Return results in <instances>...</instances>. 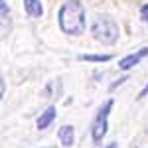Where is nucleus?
Instances as JSON below:
<instances>
[{"label": "nucleus", "instance_id": "f257e3e1", "mask_svg": "<svg viewBox=\"0 0 148 148\" xmlns=\"http://www.w3.org/2000/svg\"><path fill=\"white\" fill-rule=\"evenodd\" d=\"M59 30L67 36H81L87 28V14L85 6L79 0H65L57 10Z\"/></svg>", "mask_w": 148, "mask_h": 148}, {"label": "nucleus", "instance_id": "f03ea898", "mask_svg": "<svg viewBox=\"0 0 148 148\" xmlns=\"http://www.w3.org/2000/svg\"><path fill=\"white\" fill-rule=\"evenodd\" d=\"M91 34L93 38L103 44V46H113L119 42V36H121V28L114 18L107 16V14H99L95 16V20L91 24Z\"/></svg>", "mask_w": 148, "mask_h": 148}, {"label": "nucleus", "instance_id": "7ed1b4c3", "mask_svg": "<svg viewBox=\"0 0 148 148\" xmlns=\"http://www.w3.org/2000/svg\"><path fill=\"white\" fill-rule=\"evenodd\" d=\"M113 105H114L113 99H107V101L99 107L97 114H95V119H93V123H91L93 144H101L103 138L107 136V128H109V114H111V111H113Z\"/></svg>", "mask_w": 148, "mask_h": 148}, {"label": "nucleus", "instance_id": "20e7f679", "mask_svg": "<svg viewBox=\"0 0 148 148\" xmlns=\"http://www.w3.org/2000/svg\"><path fill=\"white\" fill-rule=\"evenodd\" d=\"M146 56H148V47H140V49H136V51H132V53H128V56H125V57H121V59H119V69L128 71L130 67L138 65Z\"/></svg>", "mask_w": 148, "mask_h": 148}, {"label": "nucleus", "instance_id": "39448f33", "mask_svg": "<svg viewBox=\"0 0 148 148\" xmlns=\"http://www.w3.org/2000/svg\"><path fill=\"white\" fill-rule=\"evenodd\" d=\"M57 116V109L53 107V105H49L44 113H40V116H38V121H36V126H38V130H46L47 126L51 125L53 121H56Z\"/></svg>", "mask_w": 148, "mask_h": 148}, {"label": "nucleus", "instance_id": "423d86ee", "mask_svg": "<svg viewBox=\"0 0 148 148\" xmlns=\"http://www.w3.org/2000/svg\"><path fill=\"white\" fill-rule=\"evenodd\" d=\"M57 138H59V142H61V146H73L75 144V128L71 125H63L59 128V132H57Z\"/></svg>", "mask_w": 148, "mask_h": 148}, {"label": "nucleus", "instance_id": "0eeeda50", "mask_svg": "<svg viewBox=\"0 0 148 148\" xmlns=\"http://www.w3.org/2000/svg\"><path fill=\"white\" fill-rule=\"evenodd\" d=\"M24 10L30 18H42L44 16V4H42V0H24Z\"/></svg>", "mask_w": 148, "mask_h": 148}, {"label": "nucleus", "instance_id": "6e6552de", "mask_svg": "<svg viewBox=\"0 0 148 148\" xmlns=\"http://www.w3.org/2000/svg\"><path fill=\"white\" fill-rule=\"evenodd\" d=\"M113 53H81L79 61H95V63H105V61H111Z\"/></svg>", "mask_w": 148, "mask_h": 148}, {"label": "nucleus", "instance_id": "1a4fd4ad", "mask_svg": "<svg viewBox=\"0 0 148 148\" xmlns=\"http://www.w3.org/2000/svg\"><path fill=\"white\" fill-rule=\"evenodd\" d=\"M0 16H2V30L6 32V20L10 18V10H8L6 0H0Z\"/></svg>", "mask_w": 148, "mask_h": 148}, {"label": "nucleus", "instance_id": "9d476101", "mask_svg": "<svg viewBox=\"0 0 148 148\" xmlns=\"http://www.w3.org/2000/svg\"><path fill=\"white\" fill-rule=\"evenodd\" d=\"M140 20L148 26V4H144V6L140 8Z\"/></svg>", "mask_w": 148, "mask_h": 148}, {"label": "nucleus", "instance_id": "9b49d317", "mask_svg": "<svg viewBox=\"0 0 148 148\" xmlns=\"http://www.w3.org/2000/svg\"><path fill=\"white\" fill-rule=\"evenodd\" d=\"M146 95H148V83H146V85H144V87H142V91L138 93V97H136V99H138V101H140V99H144Z\"/></svg>", "mask_w": 148, "mask_h": 148}, {"label": "nucleus", "instance_id": "f8f14e48", "mask_svg": "<svg viewBox=\"0 0 148 148\" xmlns=\"http://www.w3.org/2000/svg\"><path fill=\"white\" fill-rule=\"evenodd\" d=\"M0 89H2V97L6 95V81H4V77H0Z\"/></svg>", "mask_w": 148, "mask_h": 148}, {"label": "nucleus", "instance_id": "ddd939ff", "mask_svg": "<svg viewBox=\"0 0 148 148\" xmlns=\"http://www.w3.org/2000/svg\"><path fill=\"white\" fill-rule=\"evenodd\" d=\"M126 79H128V77H121V79L116 81V83H114V85H111V89H116V87H119V85H123V83H125Z\"/></svg>", "mask_w": 148, "mask_h": 148}, {"label": "nucleus", "instance_id": "4468645a", "mask_svg": "<svg viewBox=\"0 0 148 148\" xmlns=\"http://www.w3.org/2000/svg\"><path fill=\"white\" fill-rule=\"evenodd\" d=\"M107 148H119V144H116V142H111V144H109Z\"/></svg>", "mask_w": 148, "mask_h": 148}]
</instances>
